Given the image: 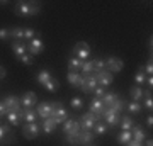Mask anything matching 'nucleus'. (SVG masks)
Listing matches in <instances>:
<instances>
[{
  "label": "nucleus",
  "instance_id": "nucleus-47",
  "mask_svg": "<svg viewBox=\"0 0 153 146\" xmlns=\"http://www.w3.org/2000/svg\"><path fill=\"white\" fill-rule=\"evenodd\" d=\"M146 126L150 127V129H152V126H153V116H152V114H150V116L146 117Z\"/></svg>",
  "mask_w": 153,
  "mask_h": 146
},
{
  "label": "nucleus",
  "instance_id": "nucleus-3",
  "mask_svg": "<svg viewBox=\"0 0 153 146\" xmlns=\"http://www.w3.org/2000/svg\"><path fill=\"white\" fill-rule=\"evenodd\" d=\"M97 116L92 112H85L80 117V121H78V126H80V133H85V131H92L94 126H95V122H97Z\"/></svg>",
  "mask_w": 153,
  "mask_h": 146
},
{
  "label": "nucleus",
  "instance_id": "nucleus-19",
  "mask_svg": "<svg viewBox=\"0 0 153 146\" xmlns=\"http://www.w3.org/2000/svg\"><path fill=\"white\" fill-rule=\"evenodd\" d=\"M94 138H95V134H94L92 131H85V133H80V134H78V145H82V146L92 145Z\"/></svg>",
  "mask_w": 153,
  "mask_h": 146
},
{
  "label": "nucleus",
  "instance_id": "nucleus-35",
  "mask_svg": "<svg viewBox=\"0 0 153 146\" xmlns=\"http://www.w3.org/2000/svg\"><path fill=\"white\" fill-rule=\"evenodd\" d=\"M34 38H41V34L39 33H36L34 29H31V27H26L24 29V41L27 39V43L31 41V39H34Z\"/></svg>",
  "mask_w": 153,
  "mask_h": 146
},
{
  "label": "nucleus",
  "instance_id": "nucleus-1",
  "mask_svg": "<svg viewBox=\"0 0 153 146\" xmlns=\"http://www.w3.org/2000/svg\"><path fill=\"white\" fill-rule=\"evenodd\" d=\"M41 12V5L38 2H17L16 7H14V14L19 17H33V16H38Z\"/></svg>",
  "mask_w": 153,
  "mask_h": 146
},
{
  "label": "nucleus",
  "instance_id": "nucleus-34",
  "mask_svg": "<svg viewBox=\"0 0 153 146\" xmlns=\"http://www.w3.org/2000/svg\"><path fill=\"white\" fill-rule=\"evenodd\" d=\"M92 65H94V73H95V75H97L99 71L105 70V60H102V58H97V60H94V61H92Z\"/></svg>",
  "mask_w": 153,
  "mask_h": 146
},
{
  "label": "nucleus",
  "instance_id": "nucleus-6",
  "mask_svg": "<svg viewBox=\"0 0 153 146\" xmlns=\"http://www.w3.org/2000/svg\"><path fill=\"white\" fill-rule=\"evenodd\" d=\"M41 133V126L38 122H26V124L22 126V136L26 138V139H34L36 136Z\"/></svg>",
  "mask_w": 153,
  "mask_h": 146
},
{
  "label": "nucleus",
  "instance_id": "nucleus-4",
  "mask_svg": "<svg viewBox=\"0 0 153 146\" xmlns=\"http://www.w3.org/2000/svg\"><path fill=\"white\" fill-rule=\"evenodd\" d=\"M121 117H123V114L116 112L114 109L107 107L105 109V112L102 114V121H104L105 124L109 126V127H114V126H119L121 122Z\"/></svg>",
  "mask_w": 153,
  "mask_h": 146
},
{
  "label": "nucleus",
  "instance_id": "nucleus-16",
  "mask_svg": "<svg viewBox=\"0 0 153 146\" xmlns=\"http://www.w3.org/2000/svg\"><path fill=\"white\" fill-rule=\"evenodd\" d=\"M12 51H14V56L19 60L24 54H27V44L24 43V41H14L12 43Z\"/></svg>",
  "mask_w": 153,
  "mask_h": 146
},
{
  "label": "nucleus",
  "instance_id": "nucleus-25",
  "mask_svg": "<svg viewBox=\"0 0 153 146\" xmlns=\"http://www.w3.org/2000/svg\"><path fill=\"white\" fill-rule=\"evenodd\" d=\"M116 139H117V143L119 145H128L129 141L133 139V136H131V131H121V133H117V136H116Z\"/></svg>",
  "mask_w": 153,
  "mask_h": 146
},
{
  "label": "nucleus",
  "instance_id": "nucleus-30",
  "mask_svg": "<svg viewBox=\"0 0 153 146\" xmlns=\"http://www.w3.org/2000/svg\"><path fill=\"white\" fill-rule=\"evenodd\" d=\"M5 117H7V121H9V124L10 126H21L22 124V119L19 117V114L17 112H9Z\"/></svg>",
  "mask_w": 153,
  "mask_h": 146
},
{
  "label": "nucleus",
  "instance_id": "nucleus-2",
  "mask_svg": "<svg viewBox=\"0 0 153 146\" xmlns=\"http://www.w3.org/2000/svg\"><path fill=\"white\" fill-rule=\"evenodd\" d=\"M60 102H41L39 105H36V112L41 119H48V117H53L56 107H58Z\"/></svg>",
  "mask_w": 153,
  "mask_h": 146
},
{
  "label": "nucleus",
  "instance_id": "nucleus-41",
  "mask_svg": "<svg viewBox=\"0 0 153 146\" xmlns=\"http://www.w3.org/2000/svg\"><path fill=\"white\" fill-rule=\"evenodd\" d=\"M65 141L68 143V145L78 146V136H73V134H65Z\"/></svg>",
  "mask_w": 153,
  "mask_h": 146
},
{
  "label": "nucleus",
  "instance_id": "nucleus-7",
  "mask_svg": "<svg viewBox=\"0 0 153 146\" xmlns=\"http://www.w3.org/2000/svg\"><path fill=\"white\" fill-rule=\"evenodd\" d=\"M105 68L111 73H117V71H121L124 68V61L121 60V58H117V56H109L105 60Z\"/></svg>",
  "mask_w": 153,
  "mask_h": 146
},
{
  "label": "nucleus",
  "instance_id": "nucleus-29",
  "mask_svg": "<svg viewBox=\"0 0 153 146\" xmlns=\"http://www.w3.org/2000/svg\"><path fill=\"white\" fill-rule=\"evenodd\" d=\"M38 119V112H36V109H26V112H24V122H36Z\"/></svg>",
  "mask_w": 153,
  "mask_h": 146
},
{
  "label": "nucleus",
  "instance_id": "nucleus-45",
  "mask_svg": "<svg viewBox=\"0 0 153 146\" xmlns=\"http://www.w3.org/2000/svg\"><path fill=\"white\" fill-rule=\"evenodd\" d=\"M7 114H9V109H7V105L4 104V100H2V102H0V117H2V116H7Z\"/></svg>",
  "mask_w": 153,
  "mask_h": 146
},
{
  "label": "nucleus",
  "instance_id": "nucleus-46",
  "mask_svg": "<svg viewBox=\"0 0 153 146\" xmlns=\"http://www.w3.org/2000/svg\"><path fill=\"white\" fill-rule=\"evenodd\" d=\"M5 76H7V70H5L2 65H0V80H4Z\"/></svg>",
  "mask_w": 153,
  "mask_h": 146
},
{
  "label": "nucleus",
  "instance_id": "nucleus-5",
  "mask_svg": "<svg viewBox=\"0 0 153 146\" xmlns=\"http://www.w3.org/2000/svg\"><path fill=\"white\" fill-rule=\"evenodd\" d=\"M73 54H75V58H78V60L82 61H87V58L90 56V46H88L85 41H78V43L73 46Z\"/></svg>",
  "mask_w": 153,
  "mask_h": 146
},
{
  "label": "nucleus",
  "instance_id": "nucleus-38",
  "mask_svg": "<svg viewBox=\"0 0 153 146\" xmlns=\"http://www.w3.org/2000/svg\"><path fill=\"white\" fill-rule=\"evenodd\" d=\"M19 61H21L22 65H26V66H33L34 65V56H31V54H24L22 58H19Z\"/></svg>",
  "mask_w": 153,
  "mask_h": 146
},
{
  "label": "nucleus",
  "instance_id": "nucleus-24",
  "mask_svg": "<svg viewBox=\"0 0 153 146\" xmlns=\"http://www.w3.org/2000/svg\"><path fill=\"white\" fill-rule=\"evenodd\" d=\"M119 126H121V131H131V127L134 126V121H133L131 116H123Z\"/></svg>",
  "mask_w": 153,
  "mask_h": 146
},
{
  "label": "nucleus",
  "instance_id": "nucleus-15",
  "mask_svg": "<svg viewBox=\"0 0 153 146\" xmlns=\"http://www.w3.org/2000/svg\"><path fill=\"white\" fill-rule=\"evenodd\" d=\"M95 78H97V83L100 87H109L111 83H112V80H114V78H112V73H111V71H107V70H102V71H99L97 75H95Z\"/></svg>",
  "mask_w": 153,
  "mask_h": 146
},
{
  "label": "nucleus",
  "instance_id": "nucleus-52",
  "mask_svg": "<svg viewBox=\"0 0 153 146\" xmlns=\"http://www.w3.org/2000/svg\"><path fill=\"white\" fill-rule=\"evenodd\" d=\"M87 146H94V145H87Z\"/></svg>",
  "mask_w": 153,
  "mask_h": 146
},
{
  "label": "nucleus",
  "instance_id": "nucleus-14",
  "mask_svg": "<svg viewBox=\"0 0 153 146\" xmlns=\"http://www.w3.org/2000/svg\"><path fill=\"white\" fill-rule=\"evenodd\" d=\"M51 119L55 121L56 124H63L66 119H70V117H68V112H66L65 107H63V102L58 104V107H56V110H55V114H53Z\"/></svg>",
  "mask_w": 153,
  "mask_h": 146
},
{
  "label": "nucleus",
  "instance_id": "nucleus-9",
  "mask_svg": "<svg viewBox=\"0 0 153 146\" xmlns=\"http://www.w3.org/2000/svg\"><path fill=\"white\" fill-rule=\"evenodd\" d=\"M44 51V43L41 38H34L27 43V53L31 56H36V54H41Z\"/></svg>",
  "mask_w": 153,
  "mask_h": 146
},
{
  "label": "nucleus",
  "instance_id": "nucleus-10",
  "mask_svg": "<svg viewBox=\"0 0 153 146\" xmlns=\"http://www.w3.org/2000/svg\"><path fill=\"white\" fill-rule=\"evenodd\" d=\"M19 99H21V105L24 109H34V105H38V97L34 92H24Z\"/></svg>",
  "mask_w": 153,
  "mask_h": 146
},
{
  "label": "nucleus",
  "instance_id": "nucleus-20",
  "mask_svg": "<svg viewBox=\"0 0 153 146\" xmlns=\"http://www.w3.org/2000/svg\"><path fill=\"white\" fill-rule=\"evenodd\" d=\"M82 60H78V58H75V56H71V58H68V61H66V65H68V71H78L80 73V70H82Z\"/></svg>",
  "mask_w": 153,
  "mask_h": 146
},
{
  "label": "nucleus",
  "instance_id": "nucleus-50",
  "mask_svg": "<svg viewBox=\"0 0 153 146\" xmlns=\"http://www.w3.org/2000/svg\"><path fill=\"white\" fill-rule=\"evenodd\" d=\"M148 49H150V54H152V48H153V38L150 36V39H148V43H146Z\"/></svg>",
  "mask_w": 153,
  "mask_h": 146
},
{
  "label": "nucleus",
  "instance_id": "nucleus-22",
  "mask_svg": "<svg viewBox=\"0 0 153 146\" xmlns=\"http://www.w3.org/2000/svg\"><path fill=\"white\" fill-rule=\"evenodd\" d=\"M51 78H53V75H51V71H49V70H41V71L38 73V76H36L38 83H39V85H43V87L46 85V83H48Z\"/></svg>",
  "mask_w": 153,
  "mask_h": 146
},
{
  "label": "nucleus",
  "instance_id": "nucleus-17",
  "mask_svg": "<svg viewBox=\"0 0 153 146\" xmlns=\"http://www.w3.org/2000/svg\"><path fill=\"white\" fill-rule=\"evenodd\" d=\"M131 136H133V141H138V143H143L145 139H148L146 131L143 129V126H140V124H134L131 127Z\"/></svg>",
  "mask_w": 153,
  "mask_h": 146
},
{
  "label": "nucleus",
  "instance_id": "nucleus-18",
  "mask_svg": "<svg viewBox=\"0 0 153 146\" xmlns=\"http://www.w3.org/2000/svg\"><path fill=\"white\" fill-rule=\"evenodd\" d=\"M66 78H68V83L73 85L75 88H80V87H82L83 76L80 75L78 71H68V73H66Z\"/></svg>",
  "mask_w": 153,
  "mask_h": 146
},
{
  "label": "nucleus",
  "instance_id": "nucleus-40",
  "mask_svg": "<svg viewBox=\"0 0 153 146\" xmlns=\"http://www.w3.org/2000/svg\"><path fill=\"white\" fill-rule=\"evenodd\" d=\"M70 105L75 110H78V109H82V105H83V100H82V97H73L71 99V102H70Z\"/></svg>",
  "mask_w": 153,
  "mask_h": 146
},
{
  "label": "nucleus",
  "instance_id": "nucleus-8",
  "mask_svg": "<svg viewBox=\"0 0 153 146\" xmlns=\"http://www.w3.org/2000/svg\"><path fill=\"white\" fill-rule=\"evenodd\" d=\"M97 78H95V73H92V75H87V76H83V82H82V92L85 93H92L95 88H97Z\"/></svg>",
  "mask_w": 153,
  "mask_h": 146
},
{
  "label": "nucleus",
  "instance_id": "nucleus-13",
  "mask_svg": "<svg viewBox=\"0 0 153 146\" xmlns=\"http://www.w3.org/2000/svg\"><path fill=\"white\" fill-rule=\"evenodd\" d=\"M63 133H65V134L78 136V134H80V126H78V121L66 119L65 122H63Z\"/></svg>",
  "mask_w": 153,
  "mask_h": 146
},
{
  "label": "nucleus",
  "instance_id": "nucleus-37",
  "mask_svg": "<svg viewBox=\"0 0 153 146\" xmlns=\"http://www.w3.org/2000/svg\"><path fill=\"white\" fill-rule=\"evenodd\" d=\"M145 80H146L145 70H143V66H140V70L134 73V82H136V85H141V83H145Z\"/></svg>",
  "mask_w": 153,
  "mask_h": 146
},
{
  "label": "nucleus",
  "instance_id": "nucleus-32",
  "mask_svg": "<svg viewBox=\"0 0 153 146\" xmlns=\"http://www.w3.org/2000/svg\"><path fill=\"white\" fill-rule=\"evenodd\" d=\"M10 38L16 41H24V27H14L10 29Z\"/></svg>",
  "mask_w": 153,
  "mask_h": 146
},
{
  "label": "nucleus",
  "instance_id": "nucleus-33",
  "mask_svg": "<svg viewBox=\"0 0 153 146\" xmlns=\"http://www.w3.org/2000/svg\"><path fill=\"white\" fill-rule=\"evenodd\" d=\"M126 104H128V102H126L124 99L117 97V99H116V102L111 105V109H114L116 112H119V114H121V112H123V109H126Z\"/></svg>",
  "mask_w": 153,
  "mask_h": 146
},
{
  "label": "nucleus",
  "instance_id": "nucleus-26",
  "mask_svg": "<svg viewBox=\"0 0 153 146\" xmlns=\"http://www.w3.org/2000/svg\"><path fill=\"white\" fill-rule=\"evenodd\" d=\"M107 129H109V126H107L104 121L100 119V121H97V122H95V126H94L92 133H94V134L102 136V134H105V133H107Z\"/></svg>",
  "mask_w": 153,
  "mask_h": 146
},
{
  "label": "nucleus",
  "instance_id": "nucleus-28",
  "mask_svg": "<svg viewBox=\"0 0 153 146\" xmlns=\"http://www.w3.org/2000/svg\"><path fill=\"white\" fill-rule=\"evenodd\" d=\"M126 110H128L129 114H140L143 110V105L140 102H133L131 100V102L126 104Z\"/></svg>",
  "mask_w": 153,
  "mask_h": 146
},
{
  "label": "nucleus",
  "instance_id": "nucleus-43",
  "mask_svg": "<svg viewBox=\"0 0 153 146\" xmlns=\"http://www.w3.org/2000/svg\"><path fill=\"white\" fill-rule=\"evenodd\" d=\"M10 38V29H7V27H2L0 29V39L2 41H5V39Z\"/></svg>",
  "mask_w": 153,
  "mask_h": 146
},
{
  "label": "nucleus",
  "instance_id": "nucleus-36",
  "mask_svg": "<svg viewBox=\"0 0 153 146\" xmlns=\"http://www.w3.org/2000/svg\"><path fill=\"white\" fill-rule=\"evenodd\" d=\"M44 88H46L48 92H56V90L60 88V82L56 80L55 76H53V78H51V80H49L46 85H44Z\"/></svg>",
  "mask_w": 153,
  "mask_h": 146
},
{
  "label": "nucleus",
  "instance_id": "nucleus-11",
  "mask_svg": "<svg viewBox=\"0 0 153 146\" xmlns=\"http://www.w3.org/2000/svg\"><path fill=\"white\" fill-rule=\"evenodd\" d=\"M4 104L7 105L9 112H19V110L22 109V105H21V99L17 97V95H7V97L4 99Z\"/></svg>",
  "mask_w": 153,
  "mask_h": 146
},
{
  "label": "nucleus",
  "instance_id": "nucleus-31",
  "mask_svg": "<svg viewBox=\"0 0 153 146\" xmlns=\"http://www.w3.org/2000/svg\"><path fill=\"white\" fill-rule=\"evenodd\" d=\"M92 73H94L92 61H83V63H82V70H80V75L87 76V75H92Z\"/></svg>",
  "mask_w": 153,
  "mask_h": 146
},
{
  "label": "nucleus",
  "instance_id": "nucleus-44",
  "mask_svg": "<svg viewBox=\"0 0 153 146\" xmlns=\"http://www.w3.org/2000/svg\"><path fill=\"white\" fill-rule=\"evenodd\" d=\"M143 105V109H148V110H152L153 109V99L150 97V99H145V104H141Z\"/></svg>",
  "mask_w": 153,
  "mask_h": 146
},
{
  "label": "nucleus",
  "instance_id": "nucleus-39",
  "mask_svg": "<svg viewBox=\"0 0 153 146\" xmlns=\"http://www.w3.org/2000/svg\"><path fill=\"white\" fill-rule=\"evenodd\" d=\"M143 70H145V75H146V76H152L153 75V61H152V56H150V60L143 65Z\"/></svg>",
  "mask_w": 153,
  "mask_h": 146
},
{
  "label": "nucleus",
  "instance_id": "nucleus-12",
  "mask_svg": "<svg viewBox=\"0 0 153 146\" xmlns=\"http://www.w3.org/2000/svg\"><path fill=\"white\" fill-rule=\"evenodd\" d=\"M88 112H92V114H95V116H97V119L100 121L102 119V114L105 112V105L104 104H102V100H100V99H94L92 102H90V105H88Z\"/></svg>",
  "mask_w": 153,
  "mask_h": 146
},
{
  "label": "nucleus",
  "instance_id": "nucleus-48",
  "mask_svg": "<svg viewBox=\"0 0 153 146\" xmlns=\"http://www.w3.org/2000/svg\"><path fill=\"white\" fill-rule=\"evenodd\" d=\"M145 83H146V85L150 87V90H152V87H153V76H146V80H145Z\"/></svg>",
  "mask_w": 153,
  "mask_h": 146
},
{
  "label": "nucleus",
  "instance_id": "nucleus-23",
  "mask_svg": "<svg viewBox=\"0 0 153 146\" xmlns=\"http://www.w3.org/2000/svg\"><path fill=\"white\" fill-rule=\"evenodd\" d=\"M129 97H131L133 102H140V100L143 99V88L141 87L133 85L131 88H129Z\"/></svg>",
  "mask_w": 153,
  "mask_h": 146
},
{
  "label": "nucleus",
  "instance_id": "nucleus-51",
  "mask_svg": "<svg viewBox=\"0 0 153 146\" xmlns=\"http://www.w3.org/2000/svg\"><path fill=\"white\" fill-rule=\"evenodd\" d=\"M143 143H145L143 146H153V139H152V138H150V139H145Z\"/></svg>",
  "mask_w": 153,
  "mask_h": 146
},
{
  "label": "nucleus",
  "instance_id": "nucleus-27",
  "mask_svg": "<svg viewBox=\"0 0 153 146\" xmlns=\"http://www.w3.org/2000/svg\"><path fill=\"white\" fill-rule=\"evenodd\" d=\"M117 97H119V95H117L116 92H109V93H105L100 100H102V104H104L105 107H111V105L116 102V99H117Z\"/></svg>",
  "mask_w": 153,
  "mask_h": 146
},
{
  "label": "nucleus",
  "instance_id": "nucleus-49",
  "mask_svg": "<svg viewBox=\"0 0 153 146\" xmlns=\"http://www.w3.org/2000/svg\"><path fill=\"white\" fill-rule=\"evenodd\" d=\"M124 146H143V143H138V141H129V143H128V145H124Z\"/></svg>",
  "mask_w": 153,
  "mask_h": 146
},
{
  "label": "nucleus",
  "instance_id": "nucleus-21",
  "mask_svg": "<svg viewBox=\"0 0 153 146\" xmlns=\"http://www.w3.org/2000/svg\"><path fill=\"white\" fill-rule=\"evenodd\" d=\"M41 127H43L44 134H51V133H55V129H56V122L51 119V117H48V119H43Z\"/></svg>",
  "mask_w": 153,
  "mask_h": 146
},
{
  "label": "nucleus",
  "instance_id": "nucleus-42",
  "mask_svg": "<svg viewBox=\"0 0 153 146\" xmlns=\"http://www.w3.org/2000/svg\"><path fill=\"white\" fill-rule=\"evenodd\" d=\"M92 93H95V99H102V97H104V95H105L107 92H105V88H104V87L97 85V88H95V90H94Z\"/></svg>",
  "mask_w": 153,
  "mask_h": 146
}]
</instances>
